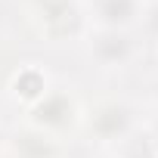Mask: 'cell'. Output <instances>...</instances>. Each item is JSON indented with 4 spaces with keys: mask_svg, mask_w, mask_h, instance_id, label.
Segmentation results:
<instances>
[{
    "mask_svg": "<svg viewBox=\"0 0 158 158\" xmlns=\"http://www.w3.org/2000/svg\"><path fill=\"white\" fill-rule=\"evenodd\" d=\"M13 90L19 93L22 90V99H25V106H31V102H37L44 93H47V77L40 74V71H22V74H16V81H13Z\"/></svg>",
    "mask_w": 158,
    "mask_h": 158,
    "instance_id": "7",
    "label": "cell"
},
{
    "mask_svg": "<svg viewBox=\"0 0 158 158\" xmlns=\"http://www.w3.org/2000/svg\"><path fill=\"white\" fill-rule=\"evenodd\" d=\"M10 155L13 158H59L62 146L53 133H44L31 124H22L10 136Z\"/></svg>",
    "mask_w": 158,
    "mask_h": 158,
    "instance_id": "6",
    "label": "cell"
},
{
    "mask_svg": "<svg viewBox=\"0 0 158 158\" xmlns=\"http://www.w3.org/2000/svg\"><path fill=\"white\" fill-rule=\"evenodd\" d=\"M6 158H13V155H6Z\"/></svg>",
    "mask_w": 158,
    "mask_h": 158,
    "instance_id": "11",
    "label": "cell"
},
{
    "mask_svg": "<svg viewBox=\"0 0 158 158\" xmlns=\"http://www.w3.org/2000/svg\"><path fill=\"white\" fill-rule=\"evenodd\" d=\"M77 118H81V112H77V99L62 90V87H47V93L28 106V121L31 127L44 130V133H62L68 130L71 124H77Z\"/></svg>",
    "mask_w": 158,
    "mask_h": 158,
    "instance_id": "1",
    "label": "cell"
},
{
    "mask_svg": "<svg viewBox=\"0 0 158 158\" xmlns=\"http://www.w3.org/2000/svg\"><path fill=\"white\" fill-rule=\"evenodd\" d=\"M124 146V158H158V149H155V139H146V136H130Z\"/></svg>",
    "mask_w": 158,
    "mask_h": 158,
    "instance_id": "8",
    "label": "cell"
},
{
    "mask_svg": "<svg viewBox=\"0 0 158 158\" xmlns=\"http://www.w3.org/2000/svg\"><path fill=\"white\" fill-rule=\"evenodd\" d=\"M87 47H90V59L99 68H127L139 53L130 31H109V28H96Z\"/></svg>",
    "mask_w": 158,
    "mask_h": 158,
    "instance_id": "3",
    "label": "cell"
},
{
    "mask_svg": "<svg viewBox=\"0 0 158 158\" xmlns=\"http://www.w3.org/2000/svg\"><path fill=\"white\" fill-rule=\"evenodd\" d=\"M87 133L102 146L127 143L136 133V112L121 99H106L87 115Z\"/></svg>",
    "mask_w": 158,
    "mask_h": 158,
    "instance_id": "2",
    "label": "cell"
},
{
    "mask_svg": "<svg viewBox=\"0 0 158 158\" xmlns=\"http://www.w3.org/2000/svg\"><path fill=\"white\" fill-rule=\"evenodd\" d=\"M34 13L50 37H71L81 31L84 22L77 0H34Z\"/></svg>",
    "mask_w": 158,
    "mask_h": 158,
    "instance_id": "4",
    "label": "cell"
},
{
    "mask_svg": "<svg viewBox=\"0 0 158 158\" xmlns=\"http://www.w3.org/2000/svg\"><path fill=\"white\" fill-rule=\"evenodd\" d=\"M143 19H146L149 31H152V34H158V3H155V6H149V10L143 13Z\"/></svg>",
    "mask_w": 158,
    "mask_h": 158,
    "instance_id": "9",
    "label": "cell"
},
{
    "mask_svg": "<svg viewBox=\"0 0 158 158\" xmlns=\"http://www.w3.org/2000/svg\"><path fill=\"white\" fill-rule=\"evenodd\" d=\"M152 136H155V143H158V115L152 118Z\"/></svg>",
    "mask_w": 158,
    "mask_h": 158,
    "instance_id": "10",
    "label": "cell"
},
{
    "mask_svg": "<svg viewBox=\"0 0 158 158\" xmlns=\"http://www.w3.org/2000/svg\"><path fill=\"white\" fill-rule=\"evenodd\" d=\"M90 10H93V19H96L99 28L130 31L143 19L146 3L143 0H90Z\"/></svg>",
    "mask_w": 158,
    "mask_h": 158,
    "instance_id": "5",
    "label": "cell"
}]
</instances>
